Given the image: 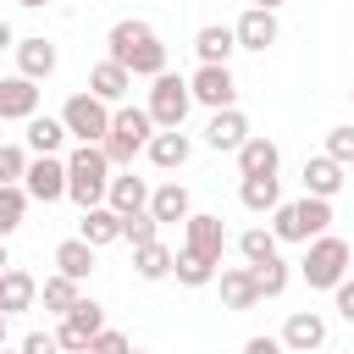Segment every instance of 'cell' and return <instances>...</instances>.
Masks as SVG:
<instances>
[{"instance_id": "cell-1", "label": "cell", "mask_w": 354, "mask_h": 354, "mask_svg": "<svg viewBox=\"0 0 354 354\" xmlns=\"http://www.w3.org/2000/svg\"><path fill=\"white\" fill-rule=\"evenodd\" d=\"M105 61H116L127 77H160L166 72V44H160V33L144 22V17H122V22H111V33H105Z\"/></svg>"}, {"instance_id": "cell-2", "label": "cell", "mask_w": 354, "mask_h": 354, "mask_svg": "<svg viewBox=\"0 0 354 354\" xmlns=\"http://www.w3.org/2000/svg\"><path fill=\"white\" fill-rule=\"evenodd\" d=\"M105 188H111V160H105V149H100V144H77V149L66 155V199H72L77 210H94V205H105Z\"/></svg>"}, {"instance_id": "cell-3", "label": "cell", "mask_w": 354, "mask_h": 354, "mask_svg": "<svg viewBox=\"0 0 354 354\" xmlns=\"http://www.w3.org/2000/svg\"><path fill=\"white\" fill-rule=\"evenodd\" d=\"M149 133H155V122H149L144 105H116V111H111V133L100 138L111 171H133V155L149 144Z\"/></svg>"}, {"instance_id": "cell-4", "label": "cell", "mask_w": 354, "mask_h": 354, "mask_svg": "<svg viewBox=\"0 0 354 354\" xmlns=\"http://www.w3.org/2000/svg\"><path fill=\"white\" fill-rule=\"evenodd\" d=\"M321 232H332V199L304 194V199H288V205L271 210V238L277 243H310Z\"/></svg>"}, {"instance_id": "cell-5", "label": "cell", "mask_w": 354, "mask_h": 354, "mask_svg": "<svg viewBox=\"0 0 354 354\" xmlns=\"http://www.w3.org/2000/svg\"><path fill=\"white\" fill-rule=\"evenodd\" d=\"M299 277L310 282V288H337L343 277H348V243L337 238V232H321V238H310L304 243V260H299Z\"/></svg>"}, {"instance_id": "cell-6", "label": "cell", "mask_w": 354, "mask_h": 354, "mask_svg": "<svg viewBox=\"0 0 354 354\" xmlns=\"http://www.w3.org/2000/svg\"><path fill=\"white\" fill-rule=\"evenodd\" d=\"M149 122H155V133H177L183 122H188V111H194V94H188V77H177V72H160V77H149Z\"/></svg>"}, {"instance_id": "cell-7", "label": "cell", "mask_w": 354, "mask_h": 354, "mask_svg": "<svg viewBox=\"0 0 354 354\" xmlns=\"http://www.w3.org/2000/svg\"><path fill=\"white\" fill-rule=\"evenodd\" d=\"M61 127H66V138H77V144H100V138L111 133V105L83 88V94H72V100L61 105Z\"/></svg>"}, {"instance_id": "cell-8", "label": "cell", "mask_w": 354, "mask_h": 354, "mask_svg": "<svg viewBox=\"0 0 354 354\" xmlns=\"http://www.w3.org/2000/svg\"><path fill=\"white\" fill-rule=\"evenodd\" d=\"M100 332H105V304L83 293V299H77V304L61 315V326H55V343H61V354H83V348H88Z\"/></svg>"}, {"instance_id": "cell-9", "label": "cell", "mask_w": 354, "mask_h": 354, "mask_svg": "<svg viewBox=\"0 0 354 354\" xmlns=\"http://www.w3.org/2000/svg\"><path fill=\"white\" fill-rule=\"evenodd\" d=\"M22 194H28L33 205L66 199V160H61V155H33L28 171H22Z\"/></svg>"}, {"instance_id": "cell-10", "label": "cell", "mask_w": 354, "mask_h": 354, "mask_svg": "<svg viewBox=\"0 0 354 354\" xmlns=\"http://www.w3.org/2000/svg\"><path fill=\"white\" fill-rule=\"evenodd\" d=\"M188 94L205 111H227V105H238V77H232V66H199L188 77Z\"/></svg>"}, {"instance_id": "cell-11", "label": "cell", "mask_w": 354, "mask_h": 354, "mask_svg": "<svg viewBox=\"0 0 354 354\" xmlns=\"http://www.w3.org/2000/svg\"><path fill=\"white\" fill-rule=\"evenodd\" d=\"M183 249H188V254H205L210 266H221V254H227V227H221V216L194 210V216L183 221Z\"/></svg>"}, {"instance_id": "cell-12", "label": "cell", "mask_w": 354, "mask_h": 354, "mask_svg": "<svg viewBox=\"0 0 354 354\" xmlns=\"http://www.w3.org/2000/svg\"><path fill=\"white\" fill-rule=\"evenodd\" d=\"M11 50H17V77H28V83L55 77V66H61V50H55L44 33H28V39H17Z\"/></svg>"}, {"instance_id": "cell-13", "label": "cell", "mask_w": 354, "mask_h": 354, "mask_svg": "<svg viewBox=\"0 0 354 354\" xmlns=\"http://www.w3.org/2000/svg\"><path fill=\"white\" fill-rule=\"evenodd\" d=\"M232 39H238V50H254V55H266V50L282 39V22H277V11H260V6H249V11L232 22Z\"/></svg>"}, {"instance_id": "cell-14", "label": "cell", "mask_w": 354, "mask_h": 354, "mask_svg": "<svg viewBox=\"0 0 354 354\" xmlns=\"http://www.w3.org/2000/svg\"><path fill=\"white\" fill-rule=\"evenodd\" d=\"M288 354H315L321 343H326V315L321 310H293L288 321H282V337H277Z\"/></svg>"}, {"instance_id": "cell-15", "label": "cell", "mask_w": 354, "mask_h": 354, "mask_svg": "<svg viewBox=\"0 0 354 354\" xmlns=\"http://www.w3.org/2000/svg\"><path fill=\"white\" fill-rule=\"evenodd\" d=\"M249 138V116L238 111V105H227V111H210V122H205V144L216 149V155H238V144Z\"/></svg>"}, {"instance_id": "cell-16", "label": "cell", "mask_w": 354, "mask_h": 354, "mask_svg": "<svg viewBox=\"0 0 354 354\" xmlns=\"http://www.w3.org/2000/svg\"><path fill=\"white\" fill-rule=\"evenodd\" d=\"M277 166H282V149H277V138H266V133H249V138L238 144V177H277Z\"/></svg>"}, {"instance_id": "cell-17", "label": "cell", "mask_w": 354, "mask_h": 354, "mask_svg": "<svg viewBox=\"0 0 354 354\" xmlns=\"http://www.w3.org/2000/svg\"><path fill=\"white\" fill-rule=\"evenodd\" d=\"M33 304H39V277L22 266H6L0 271V315H22Z\"/></svg>"}, {"instance_id": "cell-18", "label": "cell", "mask_w": 354, "mask_h": 354, "mask_svg": "<svg viewBox=\"0 0 354 354\" xmlns=\"http://www.w3.org/2000/svg\"><path fill=\"white\" fill-rule=\"evenodd\" d=\"M28 116H39V83H28V77H0V122H28Z\"/></svg>"}, {"instance_id": "cell-19", "label": "cell", "mask_w": 354, "mask_h": 354, "mask_svg": "<svg viewBox=\"0 0 354 354\" xmlns=\"http://www.w3.org/2000/svg\"><path fill=\"white\" fill-rule=\"evenodd\" d=\"M144 155H149V166H160V171H183L188 155H194V138H188L183 127H177V133H149Z\"/></svg>"}, {"instance_id": "cell-20", "label": "cell", "mask_w": 354, "mask_h": 354, "mask_svg": "<svg viewBox=\"0 0 354 354\" xmlns=\"http://www.w3.org/2000/svg\"><path fill=\"white\" fill-rule=\"evenodd\" d=\"M149 216L160 221V227H171V221H188L194 216V194L171 177V183H160V188H149Z\"/></svg>"}, {"instance_id": "cell-21", "label": "cell", "mask_w": 354, "mask_h": 354, "mask_svg": "<svg viewBox=\"0 0 354 354\" xmlns=\"http://www.w3.org/2000/svg\"><path fill=\"white\" fill-rule=\"evenodd\" d=\"M216 288H221V304L227 310H254L260 304V288H254V271L249 266H221L216 271Z\"/></svg>"}, {"instance_id": "cell-22", "label": "cell", "mask_w": 354, "mask_h": 354, "mask_svg": "<svg viewBox=\"0 0 354 354\" xmlns=\"http://www.w3.org/2000/svg\"><path fill=\"white\" fill-rule=\"evenodd\" d=\"M232 50H238V39H232L227 22H205V28L194 33V55H199V66H227Z\"/></svg>"}, {"instance_id": "cell-23", "label": "cell", "mask_w": 354, "mask_h": 354, "mask_svg": "<svg viewBox=\"0 0 354 354\" xmlns=\"http://www.w3.org/2000/svg\"><path fill=\"white\" fill-rule=\"evenodd\" d=\"M88 94H94V100H105V105L116 111V105L133 94V77H127L116 61H94V66H88Z\"/></svg>"}, {"instance_id": "cell-24", "label": "cell", "mask_w": 354, "mask_h": 354, "mask_svg": "<svg viewBox=\"0 0 354 354\" xmlns=\"http://www.w3.org/2000/svg\"><path fill=\"white\" fill-rule=\"evenodd\" d=\"M105 205L116 216H133V210H149V183L133 177V171H111V188H105Z\"/></svg>"}, {"instance_id": "cell-25", "label": "cell", "mask_w": 354, "mask_h": 354, "mask_svg": "<svg viewBox=\"0 0 354 354\" xmlns=\"http://www.w3.org/2000/svg\"><path fill=\"white\" fill-rule=\"evenodd\" d=\"M77 238H83L88 249L122 243V216H116L111 205H94V210H83V221H77Z\"/></svg>"}, {"instance_id": "cell-26", "label": "cell", "mask_w": 354, "mask_h": 354, "mask_svg": "<svg viewBox=\"0 0 354 354\" xmlns=\"http://www.w3.org/2000/svg\"><path fill=\"white\" fill-rule=\"evenodd\" d=\"M94 260H100V249H88L83 238H61L55 243V271L72 277V282H88L94 277Z\"/></svg>"}, {"instance_id": "cell-27", "label": "cell", "mask_w": 354, "mask_h": 354, "mask_svg": "<svg viewBox=\"0 0 354 354\" xmlns=\"http://www.w3.org/2000/svg\"><path fill=\"white\" fill-rule=\"evenodd\" d=\"M337 188H343V166L332 155H310L304 160V194L310 199H332Z\"/></svg>"}, {"instance_id": "cell-28", "label": "cell", "mask_w": 354, "mask_h": 354, "mask_svg": "<svg viewBox=\"0 0 354 354\" xmlns=\"http://www.w3.org/2000/svg\"><path fill=\"white\" fill-rule=\"evenodd\" d=\"M171 266H177V249H166L160 238L144 243V249H133V277H138V282H166Z\"/></svg>"}, {"instance_id": "cell-29", "label": "cell", "mask_w": 354, "mask_h": 354, "mask_svg": "<svg viewBox=\"0 0 354 354\" xmlns=\"http://www.w3.org/2000/svg\"><path fill=\"white\" fill-rule=\"evenodd\" d=\"M238 199H243V210L271 216V210L282 205V183H277V177H243V183H238Z\"/></svg>"}, {"instance_id": "cell-30", "label": "cell", "mask_w": 354, "mask_h": 354, "mask_svg": "<svg viewBox=\"0 0 354 354\" xmlns=\"http://www.w3.org/2000/svg\"><path fill=\"white\" fill-rule=\"evenodd\" d=\"M61 144H66L61 116H28V149L33 155H61Z\"/></svg>"}, {"instance_id": "cell-31", "label": "cell", "mask_w": 354, "mask_h": 354, "mask_svg": "<svg viewBox=\"0 0 354 354\" xmlns=\"http://www.w3.org/2000/svg\"><path fill=\"white\" fill-rule=\"evenodd\" d=\"M39 299H44V310H50V315H66V310L83 299V282H72V277H61V271H55V277H44V282H39Z\"/></svg>"}, {"instance_id": "cell-32", "label": "cell", "mask_w": 354, "mask_h": 354, "mask_svg": "<svg viewBox=\"0 0 354 354\" xmlns=\"http://www.w3.org/2000/svg\"><path fill=\"white\" fill-rule=\"evenodd\" d=\"M249 271H254L260 299H282V293H288V282H293V271H288V260H282V254H271V260H260V266H249Z\"/></svg>"}, {"instance_id": "cell-33", "label": "cell", "mask_w": 354, "mask_h": 354, "mask_svg": "<svg viewBox=\"0 0 354 354\" xmlns=\"http://www.w3.org/2000/svg\"><path fill=\"white\" fill-rule=\"evenodd\" d=\"M216 271H221V266H210L205 254H188V249H177V266H171V277H177L183 288H210V282H216Z\"/></svg>"}, {"instance_id": "cell-34", "label": "cell", "mask_w": 354, "mask_h": 354, "mask_svg": "<svg viewBox=\"0 0 354 354\" xmlns=\"http://www.w3.org/2000/svg\"><path fill=\"white\" fill-rule=\"evenodd\" d=\"M28 194H22V183H0V238H11L17 227H22V216H28Z\"/></svg>"}, {"instance_id": "cell-35", "label": "cell", "mask_w": 354, "mask_h": 354, "mask_svg": "<svg viewBox=\"0 0 354 354\" xmlns=\"http://www.w3.org/2000/svg\"><path fill=\"white\" fill-rule=\"evenodd\" d=\"M238 254H243V266H260V260H271V254H277V238H271V227H249V232H238Z\"/></svg>"}, {"instance_id": "cell-36", "label": "cell", "mask_w": 354, "mask_h": 354, "mask_svg": "<svg viewBox=\"0 0 354 354\" xmlns=\"http://www.w3.org/2000/svg\"><path fill=\"white\" fill-rule=\"evenodd\" d=\"M155 238H160V221H155L149 210H133V216H122V243L144 249V243H155Z\"/></svg>"}, {"instance_id": "cell-37", "label": "cell", "mask_w": 354, "mask_h": 354, "mask_svg": "<svg viewBox=\"0 0 354 354\" xmlns=\"http://www.w3.org/2000/svg\"><path fill=\"white\" fill-rule=\"evenodd\" d=\"M321 155H332L337 166H354V122L332 127V133H326V149H321Z\"/></svg>"}, {"instance_id": "cell-38", "label": "cell", "mask_w": 354, "mask_h": 354, "mask_svg": "<svg viewBox=\"0 0 354 354\" xmlns=\"http://www.w3.org/2000/svg\"><path fill=\"white\" fill-rule=\"evenodd\" d=\"M28 149L22 144H0V183H22V171H28Z\"/></svg>"}, {"instance_id": "cell-39", "label": "cell", "mask_w": 354, "mask_h": 354, "mask_svg": "<svg viewBox=\"0 0 354 354\" xmlns=\"http://www.w3.org/2000/svg\"><path fill=\"white\" fill-rule=\"evenodd\" d=\"M133 343H127V332H116V326H105L94 343H88V354H127Z\"/></svg>"}, {"instance_id": "cell-40", "label": "cell", "mask_w": 354, "mask_h": 354, "mask_svg": "<svg viewBox=\"0 0 354 354\" xmlns=\"http://www.w3.org/2000/svg\"><path fill=\"white\" fill-rule=\"evenodd\" d=\"M332 310H337V315L354 326V277H343V282L332 288Z\"/></svg>"}, {"instance_id": "cell-41", "label": "cell", "mask_w": 354, "mask_h": 354, "mask_svg": "<svg viewBox=\"0 0 354 354\" xmlns=\"http://www.w3.org/2000/svg\"><path fill=\"white\" fill-rule=\"evenodd\" d=\"M22 354H61V343H55V332H28L22 343H17Z\"/></svg>"}, {"instance_id": "cell-42", "label": "cell", "mask_w": 354, "mask_h": 354, "mask_svg": "<svg viewBox=\"0 0 354 354\" xmlns=\"http://www.w3.org/2000/svg\"><path fill=\"white\" fill-rule=\"evenodd\" d=\"M243 354H288V348H282L277 337H249V343H243Z\"/></svg>"}, {"instance_id": "cell-43", "label": "cell", "mask_w": 354, "mask_h": 354, "mask_svg": "<svg viewBox=\"0 0 354 354\" xmlns=\"http://www.w3.org/2000/svg\"><path fill=\"white\" fill-rule=\"evenodd\" d=\"M11 44H17V33H11V22L0 17V50H11Z\"/></svg>"}, {"instance_id": "cell-44", "label": "cell", "mask_w": 354, "mask_h": 354, "mask_svg": "<svg viewBox=\"0 0 354 354\" xmlns=\"http://www.w3.org/2000/svg\"><path fill=\"white\" fill-rule=\"evenodd\" d=\"M254 6H260V11H277V6H288V0H254Z\"/></svg>"}, {"instance_id": "cell-45", "label": "cell", "mask_w": 354, "mask_h": 354, "mask_svg": "<svg viewBox=\"0 0 354 354\" xmlns=\"http://www.w3.org/2000/svg\"><path fill=\"white\" fill-rule=\"evenodd\" d=\"M17 6H28V11H39V6H50V0H17Z\"/></svg>"}, {"instance_id": "cell-46", "label": "cell", "mask_w": 354, "mask_h": 354, "mask_svg": "<svg viewBox=\"0 0 354 354\" xmlns=\"http://www.w3.org/2000/svg\"><path fill=\"white\" fill-rule=\"evenodd\" d=\"M6 266H11V254H6V238H0V271H6Z\"/></svg>"}, {"instance_id": "cell-47", "label": "cell", "mask_w": 354, "mask_h": 354, "mask_svg": "<svg viewBox=\"0 0 354 354\" xmlns=\"http://www.w3.org/2000/svg\"><path fill=\"white\" fill-rule=\"evenodd\" d=\"M0 348H6V315H0Z\"/></svg>"}, {"instance_id": "cell-48", "label": "cell", "mask_w": 354, "mask_h": 354, "mask_svg": "<svg viewBox=\"0 0 354 354\" xmlns=\"http://www.w3.org/2000/svg\"><path fill=\"white\" fill-rule=\"evenodd\" d=\"M348 271H354V243H348Z\"/></svg>"}, {"instance_id": "cell-49", "label": "cell", "mask_w": 354, "mask_h": 354, "mask_svg": "<svg viewBox=\"0 0 354 354\" xmlns=\"http://www.w3.org/2000/svg\"><path fill=\"white\" fill-rule=\"evenodd\" d=\"M0 354H22V348H0Z\"/></svg>"}, {"instance_id": "cell-50", "label": "cell", "mask_w": 354, "mask_h": 354, "mask_svg": "<svg viewBox=\"0 0 354 354\" xmlns=\"http://www.w3.org/2000/svg\"><path fill=\"white\" fill-rule=\"evenodd\" d=\"M127 354H144V348H127Z\"/></svg>"}, {"instance_id": "cell-51", "label": "cell", "mask_w": 354, "mask_h": 354, "mask_svg": "<svg viewBox=\"0 0 354 354\" xmlns=\"http://www.w3.org/2000/svg\"><path fill=\"white\" fill-rule=\"evenodd\" d=\"M348 100H354V88H348Z\"/></svg>"}, {"instance_id": "cell-52", "label": "cell", "mask_w": 354, "mask_h": 354, "mask_svg": "<svg viewBox=\"0 0 354 354\" xmlns=\"http://www.w3.org/2000/svg\"><path fill=\"white\" fill-rule=\"evenodd\" d=\"M83 354H88V348H83Z\"/></svg>"}]
</instances>
